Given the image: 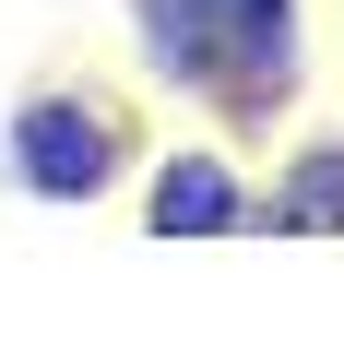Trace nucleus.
Returning <instances> with one entry per match:
<instances>
[{"mask_svg":"<svg viewBox=\"0 0 344 356\" xmlns=\"http://www.w3.org/2000/svg\"><path fill=\"white\" fill-rule=\"evenodd\" d=\"M249 202H261V191H249L226 154H166V166L142 178V226H154V238H238Z\"/></svg>","mask_w":344,"mask_h":356,"instance_id":"3","label":"nucleus"},{"mask_svg":"<svg viewBox=\"0 0 344 356\" xmlns=\"http://www.w3.org/2000/svg\"><path fill=\"white\" fill-rule=\"evenodd\" d=\"M238 24V131H261L297 95V0H214Z\"/></svg>","mask_w":344,"mask_h":356,"instance_id":"4","label":"nucleus"},{"mask_svg":"<svg viewBox=\"0 0 344 356\" xmlns=\"http://www.w3.org/2000/svg\"><path fill=\"white\" fill-rule=\"evenodd\" d=\"M249 226H285V238H344V143H309L273 202H249Z\"/></svg>","mask_w":344,"mask_h":356,"instance_id":"5","label":"nucleus"},{"mask_svg":"<svg viewBox=\"0 0 344 356\" xmlns=\"http://www.w3.org/2000/svg\"><path fill=\"white\" fill-rule=\"evenodd\" d=\"M131 36H142V60L179 95H202L214 119H238V24L214 0H131Z\"/></svg>","mask_w":344,"mask_h":356,"instance_id":"2","label":"nucleus"},{"mask_svg":"<svg viewBox=\"0 0 344 356\" xmlns=\"http://www.w3.org/2000/svg\"><path fill=\"white\" fill-rule=\"evenodd\" d=\"M0 154H13V191L24 202H95L131 166V107L107 83H36L13 107V143Z\"/></svg>","mask_w":344,"mask_h":356,"instance_id":"1","label":"nucleus"}]
</instances>
